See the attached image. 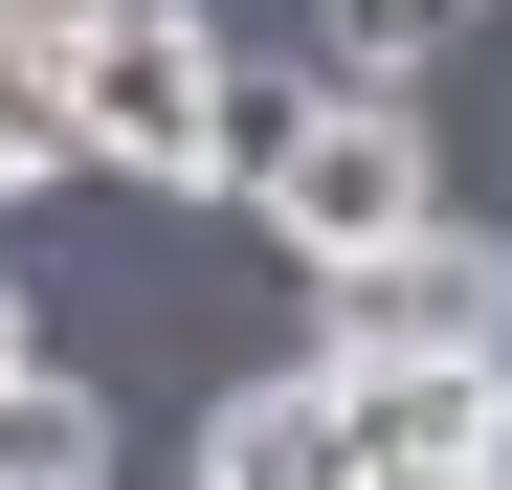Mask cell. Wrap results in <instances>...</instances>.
Returning a JSON list of instances; mask_svg holds the SVG:
<instances>
[{"mask_svg": "<svg viewBox=\"0 0 512 490\" xmlns=\"http://www.w3.org/2000/svg\"><path fill=\"white\" fill-rule=\"evenodd\" d=\"M67 112H90V156H112L134 201H223V179H245V67H223L201 0H156V23H112V45H67Z\"/></svg>", "mask_w": 512, "mask_h": 490, "instance_id": "7a4b0ae2", "label": "cell"}, {"mask_svg": "<svg viewBox=\"0 0 512 490\" xmlns=\"http://www.w3.org/2000/svg\"><path fill=\"white\" fill-rule=\"evenodd\" d=\"M0 490H112V401L67 379V357L0 379Z\"/></svg>", "mask_w": 512, "mask_h": 490, "instance_id": "8992f818", "label": "cell"}, {"mask_svg": "<svg viewBox=\"0 0 512 490\" xmlns=\"http://www.w3.org/2000/svg\"><path fill=\"white\" fill-rule=\"evenodd\" d=\"M357 468H379V490H512V357H401V379H357Z\"/></svg>", "mask_w": 512, "mask_h": 490, "instance_id": "277c9868", "label": "cell"}, {"mask_svg": "<svg viewBox=\"0 0 512 490\" xmlns=\"http://www.w3.org/2000/svg\"><path fill=\"white\" fill-rule=\"evenodd\" d=\"M0 45H23V23H0Z\"/></svg>", "mask_w": 512, "mask_h": 490, "instance_id": "30bf717a", "label": "cell"}, {"mask_svg": "<svg viewBox=\"0 0 512 490\" xmlns=\"http://www.w3.org/2000/svg\"><path fill=\"white\" fill-rule=\"evenodd\" d=\"M245 223L290 245V268H379V245L446 223V156H423L401 90H245Z\"/></svg>", "mask_w": 512, "mask_h": 490, "instance_id": "6da1fadb", "label": "cell"}, {"mask_svg": "<svg viewBox=\"0 0 512 490\" xmlns=\"http://www.w3.org/2000/svg\"><path fill=\"white\" fill-rule=\"evenodd\" d=\"M401 357H512V245L423 223L379 268H312V379H401Z\"/></svg>", "mask_w": 512, "mask_h": 490, "instance_id": "3957f363", "label": "cell"}, {"mask_svg": "<svg viewBox=\"0 0 512 490\" xmlns=\"http://www.w3.org/2000/svg\"><path fill=\"white\" fill-rule=\"evenodd\" d=\"M90 156V112H67V45H0V201L23 179H67Z\"/></svg>", "mask_w": 512, "mask_h": 490, "instance_id": "52a82bcc", "label": "cell"}, {"mask_svg": "<svg viewBox=\"0 0 512 490\" xmlns=\"http://www.w3.org/2000/svg\"><path fill=\"white\" fill-rule=\"evenodd\" d=\"M0 379H23V290H0Z\"/></svg>", "mask_w": 512, "mask_h": 490, "instance_id": "9c48e42d", "label": "cell"}, {"mask_svg": "<svg viewBox=\"0 0 512 490\" xmlns=\"http://www.w3.org/2000/svg\"><path fill=\"white\" fill-rule=\"evenodd\" d=\"M23 45H112V23H156V0H0Z\"/></svg>", "mask_w": 512, "mask_h": 490, "instance_id": "ba28073f", "label": "cell"}, {"mask_svg": "<svg viewBox=\"0 0 512 490\" xmlns=\"http://www.w3.org/2000/svg\"><path fill=\"white\" fill-rule=\"evenodd\" d=\"M201 490H379V468H357V379H312V357L245 379L223 424H201Z\"/></svg>", "mask_w": 512, "mask_h": 490, "instance_id": "5b68a950", "label": "cell"}]
</instances>
